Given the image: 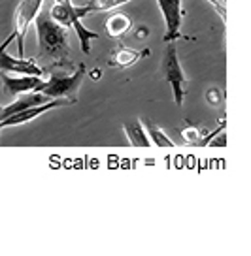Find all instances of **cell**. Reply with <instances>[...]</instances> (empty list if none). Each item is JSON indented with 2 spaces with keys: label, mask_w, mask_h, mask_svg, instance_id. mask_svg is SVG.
<instances>
[{
  "label": "cell",
  "mask_w": 251,
  "mask_h": 256,
  "mask_svg": "<svg viewBox=\"0 0 251 256\" xmlns=\"http://www.w3.org/2000/svg\"><path fill=\"white\" fill-rule=\"evenodd\" d=\"M130 26H132L130 17L127 14H123V12H117V14H112V16L108 17V21H106V34L110 38H114V40H119V38H123L130 30Z\"/></svg>",
  "instance_id": "cell-14"
},
{
  "label": "cell",
  "mask_w": 251,
  "mask_h": 256,
  "mask_svg": "<svg viewBox=\"0 0 251 256\" xmlns=\"http://www.w3.org/2000/svg\"><path fill=\"white\" fill-rule=\"evenodd\" d=\"M12 42H16V34L12 32L6 40L0 44V72L21 74V76H44V68L36 64V58L12 56L6 51Z\"/></svg>",
  "instance_id": "cell-6"
},
{
  "label": "cell",
  "mask_w": 251,
  "mask_h": 256,
  "mask_svg": "<svg viewBox=\"0 0 251 256\" xmlns=\"http://www.w3.org/2000/svg\"><path fill=\"white\" fill-rule=\"evenodd\" d=\"M130 0H89L87 4H81V6H76V12L80 19L83 17H89L93 14H100V12H110V10H115L127 4Z\"/></svg>",
  "instance_id": "cell-13"
},
{
  "label": "cell",
  "mask_w": 251,
  "mask_h": 256,
  "mask_svg": "<svg viewBox=\"0 0 251 256\" xmlns=\"http://www.w3.org/2000/svg\"><path fill=\"white\" fill-rule=\"evenodd\" d=\"M136 36H138V38H144V36H147V30L144 28V26H142V28L136 32Z\"/></svg>",
  "instance_id": "cell-19"
},
{
  "label": "cell",
  "mask_w": 251,
  "mask_h": 256,
  "mask_svg": "<svg viewBox=\"0 0 251 256\" xmlns=\"http://www.w3.org/2000/svg\"><path fill=\"white\" fill-rule=\"evenodd\" d=\"M147 55H151L149 49H132L127 46H117L108 58V66L110 68H129Z\"/></svg>",
  "instance_id": "cell-10"
},
{
  "label": "cell",
  "mask_w": 251,
  "mask_h": 256,
  "mask_svg": "<svg viewBox=\"0 0 251 256\" xmlns=\"http://www.w3.org/2000/svg\"><path fill=\"white\" fill-rule=\"evenodd\" d=\"M36 34H38V56L36 60H48L59 68H72L70 46L66 38V26L59 24L49 12H40L36 17Z\"/></svg>",
  "instance_id": "cell-1"
},
{
  "label": "cell",
  "mask_w": 251,
  "mask_h": 256,
  "mask_svg": "<svg viewBox=\"0 0 251 256\" xmlns=\"http://www.w3.org/2000/svg\"><path fill=\"white\" fill-rule=\"evenodd\" d=\"M159 10L162 14L164 24H166V30L162 36V42L168 44V42H176L181 36V23H183V12H181V0H157Z\"/></svg>",
  "instance_id": "cell-7"
},
{
  "label": "cell",
  "mask_w": 251,
  "mask_h": 256,
  "mask_svg": "<svg viewBox=\"0 0 251 256\" xmlns=\"http://www.w3.org/2000/svg\"><path fill=\"white\" fill-rule=\"evenodd\" d=\"M162 74H164V81L170 85L172 94H174V102L178 106H183L187 94V78L183 74L181 62L178 56V48L176 42H168L164 55H162Z\"/></svg>",
  "instance_id": "cell-4"
},
{
  "label": "cell",
  "mask_w": 251,
  "mask_h": 256,
  "mask_svg": "<svg viewBox=\"0 0 251 256\" xmlns=\"http://www.w3.org/2000/svg\"><path fill=\"white\" fill-rule=\"evenodd\" d=\"M0 81L8 96H21L25 92H36L44 81V76H8V72H0Z\"/></svg>",
  "instance_id": "cell-8"
},
{
  "label": "cell",
  "mask_w": 251,
  "mask_h": 256,
  "mask_svg": "<svg viewBox=\"0 0 251 256\" xmlns=\"http://www.w3.org/2000/svg\"><path fill=\"white\" fill-rule=\"evenodd\" d=\"M51 17L57 21L59 24H63L66 28H74L78 38H80V46L83 53L91 51V42L97 40V32L89 30L85 24L81 23L80 16L76 12V6L72 4V0H53V6L49 10Z\"/></svg>",
  "instance_id": "cell-3"
},
{
  "label": "cell",
  "mask_w": 251,
  "mask_h": 256,
  "mask_svg": "<svg viewBox=\"0 0 251 256\" xmlns=\"http://www.w3.org/2000/svg\"><path fill=\"white\" fill-rule=\"evenodd\" d=\"M63 106H72V102L66 100V98H51L46 104L33 106V108H29V110H25V112L16 113V115H12L8 119L0 120V126L2 128L19 126V124H25V122H29V120L40 117L42 113H48V112H51V110H55V108H63Z\"/></svg>",
  "instance_id": "cell-9"
},
{
  "label": "cell",
  "mask_w": 251,
  "mask_h": 256,
  "mask_svg": "<svg viewBox=\"0 0 251 256\" xmlns=\"http://www.w3.org/2000/svg\"><path fill=\"white\" fill-rule=\"evenodd\" d=\"M210 145H213V147H225V145H227V138H225V134L221 132L217 140H215V138L211 140V144H210Z\"/></svg>",
  "instance_id": "cell-18"
},
{
  "label": "cell",
  "mask_w": 251,
  "mask_h": 256,
  "mask_svg": "<svg viewBox=\"0 0 251 256\" xmlns=\"http://www.w3.org/2000/svg\"><path fill=\"white\" fill-rule=\"evenodd\" d=\"M51 98L46 94H42V92H25L17 98L14 104L6 106V108H0V120L8 119L12 115H16V113H21L25 110H29V108H33V106H40V104H46L49 102Z\"/></svg>",
  "instance_id": "cell-11"
},
{
  "label": "cell",
  "mask_w": 251,
  "mask_h": 256,
  "mask_svg": "<svg viewBox=\"0 0 251 256\" xmlns=\"http://www.w3.org/2000/svg\"><path fill=\"white\" fill-rule=\"evenodd\" d=\"M123 132L129 140V144L132 147H138V149H147L151 145V140L147 136V130L144 126V122L140 119H129L123 122Z\"/></svg>",
  "instance_id": "cell-12"
},
{
  "label": "cell",
  "mask_w": 251,
  "mask_h": 256,
  "mask_svg": "<svg viewBox=\"0 0 251 256\" xmlns=\"http://www.w3.org/2000/svg\"><path fill=\"white\" fill-rule=\"evenodd\" d=\"M206 100L210 102L211 106H219L221 104V100H223V94H221V90L215 87H211L208 92H206Z\"/></svg>",
  "instance_id": "cell-16"
},
{
  "label": "cell",
  "mask_w": 251,
  "mask_h": 256,
  "mask_svg": "<svg viewBox=\"0 0 251 256\" xmlns=\"http://www.w3.org/2000/svg\"><path fill=\"white\" fill-rule=\"evenodd\" d=\"M144 126H146L147 136H149V140H151V145L159 147V149H164V147H166V149H172V147H176V144L166 136V132H164L159 124H155L153 120H146Z\"/></svg>",
  "instance_id": "cell-15"
},
{
  "label": "cell",
  "mask_w": 251,
  "mask_h": 256,
  "mask_svg": "<svg viewBox=\"0 0 251 256\" xmlns=\"http://www.w3.org/2000/svg\"><path fill=\"white\" fill-rule=\"evenodd\" d=\"M44 0H21V4L16 10V23H14V34L17 44V56H25V38L29 26L36 21L38 14L42 12Z\"/></svg>",
  "instance_id": "cell-5"
},
{
  "label": "cell",
  "mask_w": 251,
  "mask_h": 256,
  "mask_svg": "<svg viewBox=\"0 0 251 256\" xmlns=\"http://www.w3.org/2000/svg\"><path fill=\"white\" fill-rule=\"evenodd\" d=\"M208 2L215 8L219 17H221L223 21H227V6H225V0H208Z\"/></svg>",
  "instance_id": "cell-17"
},
{
  "label": "cell",
  "mask_w": 251,
  "mask_h": 256,
  "mask_svg": "<svg viewBox=\"0 0 251 256\" xmlns=\"http://www.w3.org/2000/svg\"><path fill=\"white\" fill-rule=\"evenodd\" d=\"M85 64H78L72 74H51L49 80H44L36 92L49 96V98H66L72 104L78 102L81 81L85 78Z\"/></svg>",
  "instance_id": "cell-2"
},
{
  "label": "cell",
  "mask_w": 251,
  "mask_h": 256,
  "mask_svg": "<svg viewBox=\"0 0 251 256\" xmlns=\"http://www.w3.org/2000/svg\"><path fill=\"white\" fill-rule=\"evenodd\" d=\"M0 132H2V126H0Z\"/></svg>",
  "instance_id": "cell-20"
}]
</instances>
